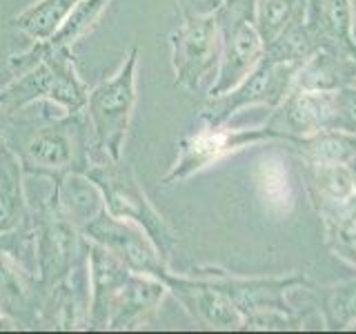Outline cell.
Listing matches in <instances>:
<instances>
[{"label":"cell","instance_id":"cell-1","mask_svg":"<svg viewBox=\"0 0 356 334\" xmlns=\"http://www.w3.org/2000/svg\"><path fill=\"white\" fill-rule=\"evenodd\" d=\"M3 136L16 152L25 176L42 178L51 185L70 174H85L94 163V136L85 109L74 114L65 111L63 116H9L3 122Z\"/></svg>","mask_w":356,"mask_h":334},{"label":"cell","instance_id":"cell-2","mask_svg":"<svg viewBox=\"0 0 356 334\" xmlns=\"http://www.w3.org/2000/svg\"><path fill=\"white\" fill-rule=\"evenodd\" d=\"M11 81L0 87V116H14L47 100L67 114L85 109L89 87L78 76L74 49L33 40L31 47L9 58Z\"/></svg>","mask_w":356,"mask_h":334},{"label":"cell","instance_id":"cell-3","mask_svg":"<svg viewBox=\"0 0 356 334\" xmlns=\"http://www.w3.org/2000/svg\"><path fill=\"white\" fill-rule=\"evenodd\" d=\"M85 176L100 189V196H103L105 209L109 214L131 221L143 228L159 248L163 259L170 263V256L176 250V234L170 228V223L149 203L136 172L122 159H103L89 165Z\"/></svg>","mask_w":356,"mask_h":334},{"label":"cell","instance_id":"cell-4","mask_svg":"<svg viewBox=\"0 0 356 334\" xmlns=\"http://www.w3.org/2000/svg\"><path fill=\"white\" fill-rule=\"evenodd\" d=\"M136 74H138V47H131L120 70L89 89L85 114L92 125L94 148L100 161L122 159L129 120L136 107Z\"/></svg>","mask_w":356,"mask_h":334},{"label":"cell","instance_id":"cell-5","mask_svg":"<svg viewBox=\"0 0 356 334\" xmlns=\"http://www.w3.org/2000/svg\"><path fill=\"white\" fill-rule=\"evenodd\" d=\"M29 225L33 237V272L42 283H60L87 261V239L65 214L54 189L38 205H31Z\"/></svg>","mask_w":356,"mask_h":334},{"label":"cell","instance_id":"cell-6","mask_svg":"<svg viewBox=\"0 0 356 334\" xmlns=\"http://www.w3.org/2000/svg\"><path fill=\"white\" fill-rule=\"evenodd\" d=\"M281 141L276 132L270 127H229L225 125H205L198 122V127L178 141V154L172 167L163 176V183H183L194 174L207 170V167L220 163L227 156L236 154L250 145L274 143Z\"/></svg>","mask_w":356,"mask_h":334},{"label":"cell","instance_id":"cell-7","mask_svg":"<svg viewBox=\"0 0 356 334\" xmlns=\"http://www.w3.org/2000/svg\"><path fill=\"white\" fill-rule=\"evenodd\" d=\"M296 63L272 61L265 58L256 65V70L248 74L243 81L225 94L207 96L203 109H200L198 122L205 125H225L232 116L241 109L265 105L274 109L294 85V76L298 72Z\"/></svg>","mask_w":356,"mask_h":334},{"label":"cell","instance_id":"cell-8","mask_svg":"<svg viewBox=\"0 0 356 334\" xmlns=\"http://www.w3.org/2000/svg\"><path fill=\"white\" fill-rule=\"evenodd\" d=\"M170 45L176 87L196 94L207 83H214L222 45L220 27L214 14H183L181 27L170 36Z\"/></svg>","mask_w":356,"mask_h":334},{"label":"cell","instance_id":"cell-9","mask_svg":"<svg viewBox=\"0 0 356 334\" xmlns=\"http://www.w3.org/2000/svg\"><path fill=\"white\" fill-rule=\"evenodd\" d=\"M81 232L87 241L98 243L100 248L120 259L131 272L149 274L156 278H163L170 272L167 261L147 237V232L138 228L136 223L109 214L105 207L92 221H87Z\"/></svg>","mask_w":356,"mask_h":334},{"label":"cell","instance_id":"cell-10","mask_svg":"<svg viewBox=\"0 0 356 334\" xmlns=\"http://www.w3.org/2000/svg\"><path fill=\"white\" fill-rule=\"evenodd\" d=\"M51 285L9 252H0V310L20 330H44Z\"/></svg>","mask_w":356,"mask_h":334},{"label":"cell","instance_id":"cell-11","mask_svg":"<svg viewBox=\"0 0 356 334\" xmlns=\"http://www.w3.org/2000/svg\"><path fill=\"white\" fill-rule=\"evenodd\" d=\"M194 272L205 276L211 285H216L225 294L241 317L261 310H289L294 312L287 301L289 287L307 283L303 274H285V276H236L220 267H194ZM298 317V315H296ZM300 319V317H298Z\"/></svg>","mask_w":356,"mask_h":334},{"label":"cell","instance_id":"cell-12","mask_svg":"<svg viewBox=\"0 0 356 334\" xmlns=\"http://www.w3.org/2000/svg\"><path fill=\"white\" fill-rule=\"evenodd\" d=\"M161 281L167 285V292L185 308V312L196 323L211 330H243V317L236 305L211 285L205 276L192 270V274L167 272Z\"/></svg>","mask_w":356,"mask_h":334},{"label":"cell","instance_id":"cell-13","mask_svg":"<svg viewBox=\"0 0 356 334\" xmlns=\"http://www.w3.org/2000/svg\"><path fill=\"white\" fill-rule=\"evenodd\" d=\"M330 96L332 92H312L292 85L287 96L272 109L265 127L276 132L287 145L330 129Z\"/></svg>","mask_w":356,"mask_h":334},{"label":"cell","instance_id":"cell-14","mask_svg":"<svg viewBox=\"0 0 356 334\" xmlns=\"http://www.w3.org/2000/svg\"><path fill=\"white\" fill-rule=\"evenodd\" d=\"M220 63L214 83L209 85V96L225 94L236 87L245 76L256 70L263 61L265 45L254 22L220 29Z\"/></svg>","mask_w":356,"mask_h":334},{"label":"cell","instance_id":"cell-15","mask_svg":"<svg viewBox=\"0 0 356 334\" xmlns=\"http://www.w3.org/2000/svg\"><path fill=\"white\" fill-rule=\"evenodd\" d=\"M87 272H89V330H107V321L131 274L129 267L114 254L87 241Z\"/></svg>","mask_w":356,"mask_h":334},{"label":"cell","instance_id":"cell-16","mask_svg":"<svg viewBox=\"0 0 356 334\" xmlns=\"http://www.w3.org/2000/svg\"><path fill=\"white\" fill-rule=\"evenodd\" d=\"M305 29L314 49L356 58L354 16L350 0H307Z\"/></svg>","mask_w":356,"mask_h":334},{"label":"cell","instance_id":"cell-17","mask_svg":"<svg viewBox=\"0 0 356 334\" xmlns=\"http://www.w3.org/2000/svg\"><path fill=\"white\" fill-rule=\"evenodd\" d=\"M167 294V285L149 274L131 272L114 301L107 330H136L152 323Z\"/></svg>","mask_w":356,"mask_h":334},{"label":"cell","instance_id":"cell-18","mask_svg":"<svg viewBox=\"0 0 356 334\" xmlns=\"http://www.w3.org/2000/svg\"><path fill=\"white\" fill-rule=\"evenodd\" d=\"M254 189L267 214L276 221H283L294 212L300 187L287 159L272 152L261 156L256 163Z\"/></svg>","mask_w":356,"mask_h":334},{"label":"cell","instance_id":"cell-19","mask_svg":"<svg viewBox=\"0 0 356 334\" xmlns=\"http://www.w3.org/2000/svg\"><path fill=\"white\" fill-rule=\"evenodd\" d=\"M303 189L312 207L323 216L356 194V178L350 165L303 161Z\"/></svg>","mask_w":356,"mask_h":334},{"label":"cell","instance_id":"cell-20","mask_svg":"<svg viewBox=\"0 0 356 334\" xmlns=\"http://www.w3.org/2000/svg\"><path fill=\"white\" fill-rule=\"evenodd\" d=\"M25 172L9 143L0 141V234L11 232L29 221L31 205L25 194Z\"/></svg>","mask_w":356,"mask_h":334},{"label":"cell","instance_id":"cell-21","mask_svg":"<svg viewBox=\"0 0 356 334\" xmlns=\"http://www.w3.org/2000/svg\"><path fill=\"white\" fill-rule=\"evenodd\" d=\"M294 87L312 92H337L343 87H356V58L316 49L300 63L294 76Z\"/></svg>","mask_w":356,"mask_h":334},{"label":"cell","instance_id":"cell-22","mask_svg":"<svg viewBox=\"0 0 356 334\" xmlns=\"http://www.w3.org/2000/svg\"><path fill=\"white\" fill-rule=\"evenodd\" d=\"M307 294L327 330L356 328V281H343L323 287L307 283Z\"/></svg>","mask_w":356,"mask_h":334},{"label":"cell","instance_id":"cell-23","mask_svg":"<svg viewBox=\"0 0 356 334\" xmlns=\"http://www.w3.org/2000/svg\"><path fill=\"white\" fill-rule=\"evenodd\" d=\"M51 189L58 196V203L65 209L78 230H83L87 221H92L100 209L105 207L100 189L89 181L85 174H70L60 183L51 185Z\"/></svg>","mask_w":356,"mask_h":334},{"label":"cell","instance_id":"cell-24","mask_svg":"<svg viewBox=\"0 0 356 334\" xmlns=\"http://www.w3.org/2000/svg\"><path fill=\"white\" fill-rule=\"evenodd\" d=\"M292 148L307 163L348 165L356 156V134L341 129H321L307 138L296 141Z\"/></svg>","mask_w":356,"mask_h":334},{"label":"cell","instance_id":"cell-25","mask_svg":"<svg viewBox=\"0 0 356 334\" xmlns=\"http://www.w3.org/2000/svg\"><path fill=\"white\" fill-rule=\"evenodd\" d=\"M307 0H256V20L263 45H270L285 31L305 22Z\"/></svg>","mask_w":356,"mask_h":334},{"label":"cell","instance_id":"cell-26","mask_svg":"<svg viewBox=\"0 0 356 334\" xmlns=\"http://www.w3.org/2000/svg\"><path fill=\"white\" fill-rule=\"evenodd\" d=\"M81 0H38L36 5L20 11L11 20V27L27 33L31 40H44L63 25V20L70 16V11Z\"/></svg>","mask_w":356,"mask_h":334},{"label":"cell","instance_id":"cell-27","mask_svg":"<svg viewBox=\"0 0 356 334\" xmlns=\"http://www.w3.org/2000/svg\"><path fill=\"white\" fill-rule=\"evenodd\" d=\"M321 218L325 225L327 248L356 267V194Z\"/></svg>","mask_w":356,"mask_h":334},{"label":"cell","instance_id":"cell-28","mask_svg":"<svg viewBox=\"0 0 356 334\" xmlns=\"http://www.w3.org/2000/svg\"><path fill=\"white\" fill-rule=\"evenodd\" d=\"M109 3L111 0H81V3L70 11V16L63 20V25L44 40L54 45V47L74 49V45L78 40H83L87 33L96 27V22L105 14Z\"/></svg>","mask_w":356,"mask_h":334},{"label":"cell","instance_id":"cell-29","mask_svg":"<svg viewBox=\"0 0 356 334\" xmlns=\"http://www.w3.org/2000/svg\"><path fill=\"white\" fill-rule=\"evenodd\" d=\"M330 129L356 134V87H343L330 96Z\"/></svg>","mask_w":356,"mask_h":334},{"label":"cell","instance_id":"cell-30","mask_svg":"<svg viewBox=\"0 0 356 334\" xmlns=\"http://www.w3.org/2000/svg\"><path fill=\"white\" fill-rule=\"evenodd\" d=\"M0 252H9L11 256H16V259L25 265H27V259L33 261V237H31L29 221L16 230L0 234Z\"/></svg>","mask_w":356,"mask_h":334},{"label":"cell","instance_id":"cell-31","mask_svg":"<svg viewBox=\"0 0 356 334\" xmlns=\"http://www.w3.org/2000/svg\"><path fill=\"white\" fill-rule=\"evenodd\" d=\"M216 22L220 29L256 20V0H222L216 9Z\"/></svg>","mask_w":356,"mask_h":334},{"label":"cell","instance_id":"cell-32","mask_svg":"<svg viewBox=\"0 0 356 334\" xmlns=\"http://www.w3.org/2000/svg\"><path fill=\"white\" fill-rule=\"evenodd\" d=\"M222 0H183V14H194V16H209L216 14Z\"/></svg>","mask_w":356,"mask_h":334},{"label":"cell","instance_id":"cell-33","mask_svg":"<svg viewBox=\"0 0 356 334\" xmlns=\"http://www.w3.org/2000/svg\"><path fill=\"white\" fill-rule=\"evenodd\" d=\"M352 5V16H354V38H356V0H350Z\"/></svg>","mask_w":356,"mask_h":334},{"label":"cell","instance_id":"cell-34","mask_svg":"<svg viewBox=\"0 0 356 334\" xmlns=\"http://www.w3.org/2000/svg\"><path fill=\"white\" fill-rule=\"evenodd\" d=\"M348 165H350V170H352V174H354V178H356V156H354V159H352Z\"/></svg>","mask_w":356,"mask_h":334},{"label":"cell","instance_id":"cell-35","mask_svg":"<svg viewBox=\"0 0 356 334\" xmlns=\"http://www.w3.org/2000/svg\"><path fill=\"white\" fill-rule=\"evenodd\" d=\"M3 122H5V116H0V127H3Z\"/></svg>","mask_w":356,"mask_h":334},{"label":"cell","instance_id":"cell-36","mask_svg":"<svg viewBox=\"0 0 356 334\" xmlns=\"http://www.w3.org/2000/svg\"><path fill=\"white\" fill-rule=\"evenodd\" d=\"M0 141H3V127H0Z\"/></svg>","mask_w":356,"mask_h":334},{"label":"cell","instance_id":"cell-37","mask_svg":"<svg viewBox=\"0 0 356 334\" xmlns=\"http://www.w3.org/2000/svg\"><path fill=\"white\" fill-rule=\"evenodd\" d=\"M0 317H3V310H0Z\"/></svg>","mask_w":356,"mask_h":334}]
</instances>
